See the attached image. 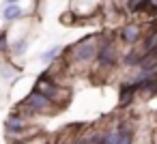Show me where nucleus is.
<instances>
[{"instance_id": "f257e3e1", "label": "nucleus", "mask_w": 157, "mask_h": 144, "mask_svg": "<svg viewBox=\"0 0 157 144\" xmlns=\"http://www.w3.org/2000/svg\"><path fill=\"white\" fill-rule=\"evenodd\" d=\"M99 41L101 35H88L82 37L80 41H75L73 45H69L65 50V58L69 63V71H73V67H93V63L97 60L99 54Z\"/></svg>"}, {"instance_id": "f03ea898", "label": "nucleus", "mask_w": 157, "mask_h": 144, "mask_svg": "<svg viewBox=\"0 0 157 144\" xmlns=\"http://www.w3.org/2000/svg\"><path fill=\"white\" fill-rule=\"evenodd\" d=\"M123 60V54H121V47L116 43L114 37L110 35H101V41H99V54H97V60L93 63V69L95 73H112Z\"/></svg>"}, {"instance_id": "7ed1b4c3", "label": "nucleus", "mask_w": 157, "mask_h": 144, "mask_svg": "<svg viewBox=\"0 0 157 144\" xmlns=\"http://www.w3.org/2000/svg\"><path fill=\"white\" fill-rule=\"evenodd\" d=\"M33 88L39 90V93H43V95H48L58 108H65V105L69 103V97H71V90H69L67 86H63L60 80H56V78H54L52 73H48V71H43V73L37 78V82H35Z\"/></svg>"}, {"instance_id": "20e7f679", "label": "nucleus", "mask_w": 157, "mask_h": 144, "mask_svg": "<svg viewBox=\"0 0 157 144\" xmlns=\"http://www.w3.org/2000/svg\"><path fill=\"white\" fill-rule=\"evenodd\" d=\"M17 110H22L28 118H33V116H37V114H56L60 108L48 97V95H43V93H39V90H30L24 99H22V103L17 105Z\"/></svg>"}, {"instance_id": "39448f33", "label": "nucleus", "mask_w": 157, "mask_h": 144, "mask_svg": "<svg viewBox=\"0 0 157 144\" xmlns=\"http://www.w3.org/2000/svg\"><path fill=\"white\" fill-rule=\"evenodd\" d=\"M144 35H146V28L140 22H127L118 28V43H123L127 47H133V45L142 43Z\"/></svg>"}, {"instance_id": "423d86ee", "label": "nucleus", "mask_w": 157, "mask_h": 144, "mask_svg": "<svg viewBox=\"0 0 157 144\" xmlns=\"http://www.w3.org/2000/svg\"><path fill=\"white\" fill-rule=\"evenodd\" d=\"M136 97H138V88L136 86H131L127 80L121 84V88H118V108H129L133 101H136Z\"/></svg>"}, {"instance_id": "0eeeda50", "label": "nucleus", "mask_w": 157, "mask_h": 144, "mask_svg": "<svg viewBox=\"0 0 157 144\" xmlns=\"http://www.w3.org/2000/svg\"><path fill=\"white\" fill-rule=\"evenodd\" d=\"M155 95H157V75L148 78L146 82H142L138 86V97L140 99H153Z\"/></svg>"}, {"instance_id": "6e6552de", "label": "nucleus", "mask_w": 157, "mask_h": 144, "mask_svg": "<svg viewBox=\"0 0 157 144\" xmlns=\"http://www.w3.org/2000/svg\"><path fill=\"white\" fill-rule=\"evenodd\" d=\"M22 15H24V9H22V5H20V2L7 5V7L2 9V20H5L7 24H15Z\"/></svg>"}, {"instance_id": "1a4fd4ad", "label": "nucleus", "mask_w": 157, "mask_h": 144, "mask_svg": "<svg viewBox=\"0 0 157 144\" xmlns=\"http://www.w3.org/2000/svg\"><path fill=\"white\" fill-rule=\"evenodd\" d=\"M28 45H30V37H28V35H20V37H15L13 43H11V54H13L15 58H20V56L26 54Z\"/></svg>"}, {"instance_id": "9d476101", "label": "nucleus", "mask_w": 157, "mask_h": 144, "mask_svg": "<svg viewBox=\"0 0 157 144\" xmlns=\"http://www.w3.org/2000/svg\"><path fill=\"white\" fill-rule=\"evenodd\" d=\"M121 140H123V133H121L118 120H114L105 127V144H121Z\"/></svg>"}, {"instance_id": "9b49d317", "label": "nucleus", "mask_w": 157, "mask_h": 144, "mask_svg": "<svg viewBox=\"0 0 157 144\" xmlns=\"http://www.w3.org/2000/svg\"><path fill=\"white\" fill-rule=\"evenodd\" d=\"M140 45H142L144 52H151V50L157 47V26H151V28L146 30V35H144V39H142Z\"/></svg>"}, {"instance_id": "f8f14e48", "label": "nucleus", "mask_w": 157, "mask_h": 144, "mask_svg": "<svg viewBox=\"0 0 157 144\" xmlns=\"http://www.w3.org/2000/svg\"><path fill=\"white\" fill-rule=\"evenodd\" d=\"M17 67L15 65H11V63H7V60H0V78L2 80H13L15 75H17Z\"/></svg>"}, {"instance_id": "ddd939ff", "label": "nucleus", "mask_w": 157, "mask_h": 144, "mask_svg": "<svg viewBox=\"0 0 157 144\" xmlns=\"http://www.w3.org/2000/svg\"><path fill=\"white\" fill-rule=\"evenodd\" d=\"M58 56H60V47H58V45H54V47H50L48 52H43V54H41V63H43V65H52Z\"/></svg>"}, {"instance_id": "4468645a", "label": "nucleus", "mask_w": 157, "mask_h": 144, "mask_svg": "<svg viewBox=\"0 0 157 144\" xmlns=\"http://www.w3.org/2000/svg\"><path fill=\"white\" fill-rule=\"evenodd\" d=\"M11 52V41H9V32H0V54Z\"/></svg>"}, {"instance_id": "2eb2a0df", "label": "nucleus", "mask_w": 157, "mask_h": 144, "mask_svg": "<svg viewBox=\"0 0 157 144\" xmlns=\"http://www.w3.org/2000/svg\"><path fill=\"white\" fill-rule=\"evenodd\" d=\"M73 135H75V133H71V135H63V138H58L54 144H73Z\"/></svg>"}, {"instance_id": "dca6fc26", "label": "nucleus", "mask_w": 157, "mask_h": 144, "mask_svg": "<svg viewBox=\"0 0 157 144\" xmlns=\"http://www.w3.org/2000/svg\"><path fill=\"white\" fill-rule=\"evenodd\" d=\"M151 140H153V144H157V127L151 131Z\"/></svg>"}, {"instance_id": "f3484780", "label": "nucleus", "mask_w": 157, "mask_h": 144, "mask_svg": "<svg viewBox=\"0 0 157 144\" xmlns=\"http://www.w3.org/2000/svg\"><path fill=\"white\" fill-rule=\"evenodd\" d=\"M7 5H13V2H22V0H5Z\"/></svg>"}, {"instance_id": "a211bd4d", "label": "nucleus", "mask_w": 157, "mask_h": 144, "mask_svg": "<svg viewBox=\"0 0 157 144\" xmlns=\"http://www.w3.org/2000/svg\"><path fill=\"white\" fill-rule=\"evenodd\" d=\"M148 2H151V5H155V7H157V0H148Z\"/></svg>"}, {"instance_id": "6ab92c4d", "label": "nucleus", "mask_w": 157, "mask_h": 144, "mask_svg": "<svg viewBox=\"0 0 157 144\" xmlns=\"http://www.w3.org/2000/svg\"><path fill=\"white\" fill-rule=\"evenodd\" d=\"M155 69H157V65H155Z\"/></svg>"}]
</instances>
